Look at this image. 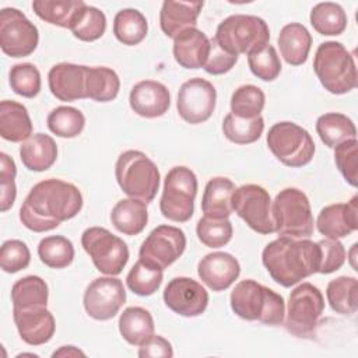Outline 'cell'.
I'll return each instance as SVG.
<instances>
[{
    "mask_svg": "<svg viewBox=\"0 0 358 358\" xmlns=\"http://www.w3.org/2000/svg\"><path fill=\"white\" fill-rule=\"evenodd\" d=\"M81 208L83 194L76 185L45 179L29 190L20 208V220L29 231L46 232L74 218Z\"/></svg>",
    "mask_w": 358,
    "mask_h": 358,
    "instance_id": "obj_1",
    "label": "cell"
},
{
    "mask_svg": "<svg viewBox=\"0 0 358 358\" xmlns=\"http://www.w3.org/2000/svg\"><path fill=\"white\" fill-rule=\"evenodd\" d=\"M262 262L277 284L289 288L319 271L320 249L309 238L278 236L263 249Z\"/></svg>",
    "mask_w": 358,
    "mask_h": 358,
    "instance_id": "obj_2",
    "label": "cell"
},
{
    "mask_svg": "<svg viewBox=\"0 0 358 358\" xmlns=\"http://www.w3.org/2000/svg\"><path fill=\"white\" fill-rule=\"evenodd\" d=\"M229 302L234 313L245 320H257L268 326H278L284 322L282 295L255 280L239 281L231 291Z\"/></svg>",
    "mask_w": 358,
    "mask_h": 358,
    "instance_id": "obj_3",
    "label": "cell"
},
{
    "mask_svg": "<svg viewBox=\"0 0 358 358\" xmlns=\"http://www.w3.org/2000/svg\"><path fill=\"white\" fill-rule=\"evenodd\" d=\"M313 70L324 90L334 95L347 94L357 87L354 57L340 42L327 41L317 46Z\"/></svg>",
    "mask_w": 358,
    "mask_h": 358,
    "instance_id": "obj_4",
    "label": "cell"
},
{
    "mask_svg": "<svg viewBox=\"0 0 358 358\" xmlns=\"http://www.w3.org/2000/svg\"><path fill=\"white\" fill-rule=\"evenodd\" d=\"M214 39L225 52L234 56H248L268 45L270 29L267 22L257 15L234 14L220 22Z\"/></svg>",
    "mask_w": 358,
    "mask_h": 358,
    "instance_id": "obj_5",
    "label": "cell"
},
{
    "mask_svg": "<svg viewBox=\"0 0 358 358\" xmlns=\"http://www.w3.org/2000/svg\"><path fill=\"white\" fill-rule=\"evenodd\" d=\"M116 182L129 197L151 203L159 190V169L144 152L127 150L115 165Z\"/></svg>",
    "mask_w": 358,
    "mask_h": 358,
    "instance_id": "obj_6",
    "label": "cell"
},
{
    "mask_svg": "<svg viewBox=\"0 0 358 358\" xmlns=\"http://www.w3.org/2000/svg\"><path fill=\"white\" fill-rule=\"evenodd\" d=\"M275 232L280 236L306 239L313 234V214L308 196L296 187H285L271 203Z\"/></svg>",
    "mask_w": 358,
    "mask_h": 358,
    "instance_id": "obj_7",
    "label": "cell"
},
{
    "mask_svg": "<svg viewBox=\"0 0 358 358\" xmlns=\"http://www.w3.org/2000/svg\"><path fill=\"white\" fill-rule=\"evenodd\" d=\"M197 178L187 166H173L165 176L159 210L173 222H186L194 213Z\"/></svg>",
    "mask_w": 358,
    "mask_h": 358,
    "instance_id": "obj_8",
    "label": "cell"
},
{
    "mask_svg": "<svg viewBox=\"0 0 358 358\" xmlns=\"http://www.w3.org/2000/svg\"><path fill=\"white\" fill-rule=\"evenodd\" d=\"M267 145L284 165L301 168L315 155V141L308 130L294 122H278L268 129Z\"/></svg>",
    "mask_w": 358,
    "mask_h": 358,
    "instance_id": "obj_9",
    "label": "cell"
},
{
    "mask_svg": "<svg viewBox=\"0 0 358 358\" xmlns=\"http://www.w3.org/2000/svg\"><path fill=\"white\" fill-rule=\"evenodd\" d=\"M323 310L324 298L320 289L310 282H302L289 294L284 326L296 337L312 336Z\"/></svg>",
    "mask_w": 358,
    "mask_h": 358,
    "instance_id": "obj_10",
    "label": "cell"
},
{
    "mask_svg": "<svg viewBox=\"0 0 358 358\" xmlns=\"http://www.w3.org/2000/svg\"><path fill=\"white\" fill-rule=\"evenodd\" d=\"M81 245L102 274L117 275L127 264L129 248L126 242L106 228H87L81 235Z\"/></svg>",
    "mask_w": 358,
    "mask_h": 358,
    "instance_id": "obj_11",
    "label": "cell"
},
{
    "mask_svg": "<svg viewBox=\"0 0 358 358\" xmlns=\"http://www.w3.org/2000/svg\"><path fill=\"white\" fill-rule=\"evenodd\" d=\"M232 211H235L249 228L262 235L275 232L271 215V200L268 192L255 183L242 185L232 193Z\"/></svg>",
    "mask_w": 358,
    "mask_h": 358,
    "instance_id": "obj_12",
    "label": "cell"
},
{
    "mask_svg": "<svg viewBox=\"0 0 358 358\" xmlns=\"http://www.w3.org/2000/svg\"><path fill=\"white\" fill-rule=\"evenodd\" d=\"M39 42L38 28L22 11L6 7L0 11V48L10 57H25L34 53Z\"/></svg>",
    "mask_w": 358,
    "mask_h": 358,
    "instance_id": "obj_13",
    "label": "cell"
},
{
    "mask_svg": "<svg viewBox=\"0 0 358 358\" xmlns=\"http://www.w3.org/2000/svg\"><path fill=\"white\" fill-rule=\"evenodd\" d=\"M186 249L185 232L172 225L154 228L140 246L138 259L161 270L175 263Z\"/></svg>",
    "mask_w": 358,
    "mask_h": 358,
    "instance_id": "obj_14",
    "label": "cell"
},
{
    "mask_svg": "<svg viewBox=\"0 0 358 358\" xmlns=\"http://www.w3.org/2000/svg\"><path fill=\"white\" fill-rule=\"evenodd\" d=\"M215 87L204 78L194 77L180 85L176 109L186 123L199 124L211 117L215 109Z\"/></svg>",
    "mask_w": 358,
    "mask_h": 358,
    "instance_id": "obj_15",
    "label": "cell"
},
{
    "mask_svg": "<svg viewBox=\"0 0 358 358\" xmlns=\"http://www.w3.org/2000/svg\"><path fill=\"white\" fill-rule=\"evenodd\" d=\"M126 302L122 280L115 275L98 277L87 287L83 305L87 315L95 320H109L117 315Z\"/></svg>",
    "mask_w": 358,
    "mask_h": 358,
    "instance_id": "obj_16",
    "label": "cell"
},
{
    "mask_svg": "<svg viewBox=\"0 0 358 358\" xmlns=\"http://www.w3.org/2000/svg\"><path fill=\"white\" fill-rule=\"evenodd\" d=\"M165 305L176 315L185 317L200 316L208 305V292L190 277H175L164 289Z\"/></svg>",
    "mask_w": 358,
    "mask_h": 358,
    "instance_id": "obj_17",
    "label": "cell"
},
{
    "mask_svg": "<svg viewBox=\"0 0 358 358\" xmlns=\"http://www.w3.org/2000/svg\"><path fill=\"white\" fill-rule=\"evenodd\" d=\"M13 319L21 340L29 345L46 344L56 330L55 317L46 306L13 308Z\"/></svg>",
    "mask_w": 358,
    "mask_h": 358,
    "instance_id": "obj_18",
    "label": "cell"
},
{
    "mask_svg": "<svg viewBox=\"0 0 358 358\" xmlns=\"http://www.w3.org/2000/svg\"><path fill=\"white\" fill-rule=\"evenodd\" d=\"M317 231L329 239H340L358 229V196L348 203L323 207L316 220Z\"/></svg>",
    "mask_w": 358,
    "mask_h": 358,
    "instance_id": "obj_19",
    "label": "cell"
},
{
    "mask_svg": "<svg viewBox=\"0 0 358 358\" xmlns=\"http://www.w3.org/2000/svg\"><path fill=\"white\" fill-rule=\"evenodd\" d=\"M197 274L210 289L220 292L235 282L241 274V266L231 253L213 252L199 262Z\"/></svg>",
    "mask_w": 358,
    "mask_h": 358,
    "instance_id": "obj_20",
    "label": "cell"
},
{
    "mask_svg": "<svg viewBox=\"0 0 358 358\" xmlns=\"http://www.w3.org/2000/svg\"><path fill=\"white\" fill-rule=\"evenodd\" d=\"M129 103L134 113L154 119L165 115L171 106V94L166 85L154 80H143L133 85Z\"/></svg>",
    "mask_w": 358,
    "mask_h": 358,
    "instance_id": "obj_21",
    "label": "cell"
},
{
    "mask_svg": "<svg viewBox=\"0 0 358 358\" xmlns=\"http://www.w3.org/2000/svg\"><path fill=\"white\" fill-rule=\"evenodd\" d=\"M85 67L74 63H57L48 73L49 90L59 101L71 102L85 96Z\"/></svg>",
    "mask_w": 358,
    "mask_h": 358,
    "instance_id": "obj_22",
    "label": "cell"
},
{
    "mask_svg": "<svg viewBox=\"0 0 358 358\" xmlns=\"http://www.w3.org/2000/svg\"><path fill=\"white\" fill-rule=\"evenodd\" d=\"M210 52V39L194 28H187L173 38V57L185 69H200L204 66Z\"/></svg>",
    "mask_w": 358,
    "mask_h": 358,
    "instance_id": "obj_23",
    "label": "cell"
},
{
    "mask_svg": "<svg viewBox=\"0 0 358 358\" xmlns=\"http://www.w3.org/2000/svg\"><path fill=\"white\" fill-rule=\"evenodd\" d=\"M203 1H173L162 3L159 11V25L168 38H175L187 28H194Z\"/></svg>",
    "mask_w": 358,
    "mask_h": 358,
    "instance_id": "obj_24",
    "label": "cell"
},
{
    "mask_svg": "<svg viewBox=\"0 0 358 358\" xmlns=\"http://www.w3.org/2000/svg\"><path fill=\"white\" fill-rule=\"evenodd\" d=\"M20 158L28 171H48L57 159L55 140L43 133H35L20 145Z\"/></svg>",
    "mask_w": 358,
    "mask_h": 358,
    "instance_id": "obj_25",
    "label": "cell"
},
{
    "mask_svg": "<svg viewBox=\"0 0 358 358\" xmlns=\"http://www.w3.org/2000/svg\"><path fill=\"white\" fill-rule=\"evenodd\" d=\"M235 189L234 182L225 176L211 178L207 182L201 197V211L204 213V217L217 220L228 218L234 213L231 200Z\"/></svg>",
    "mask_w": 358,
    "mask_h": 358,
    "instance_id": "obj_26",
    "label": "cell"
},
{
    "mask_svg": "<svg viewBox=\"0 0 358 358\" xmlns=\"http://www.w3.org/2000/svg\"><path fill=\"white\" fill-rule=\"evenodd\" d=\"M0 136L11 143H22L32 136V122L22 103L8 99L1 101Z\"/></svg>",
    "mask_w": 358,
    "mask_h": 358,
    "instance_id": "obj_27",
    "label": "cell"
},
{
    "mask_svg": "<svg viewBox=\"0 0 358 358\" xmlns=\"http://www.w3.org/2000/svg\"><path fill=\"white\" fill-rule=\"evenodd\" d=\"M278 46L282 59L288 64L301 66L308 59L312 46V35L305 25L291 22L281 28L278 35Z\"/></svg>",
    "mask_w": 358,
    "mask_h": 358,
    "instance_id": "obj_28",
    "label": "cell"
},
{
    "mask_svg": "<svg viewBox=\"0 0 358 358\" xmlns=\"http://www.w3.org/2000/svg\"><path fill=\"white\" fill-rule=\"evenodd\" d=\"M110 222L124 235L141 234L148 222L147 203L133 197L119 200L110 211Z\"/></svg>",
    "mask_w": 358,
    "mask_h": 358,
    "instance_id": "obj_29",
    "label": "cell"
},
{
    "mask_svg": "<svg viewBox=\"0 0 358 358\" xmlns=\"http://www.w3.org/2000/svg\"><path fill=\"white\" fill-rule=\"evenodd\" d=\"M120 336L131 345L140 347L154 336L155 326L151 313L141 306L126 308L119 317Z\"/></svg>",
    "mask_w": 358,
    "mask_h": 358,
    "instance_id": "obj_30",
    "label": "cell"
},
{
    "mask_svg": "<svg viewBox=\"0 0 358 358\" xmlns=\"http://www.w3.org/2000/svg\"><path fill=\"white\" fill-rule=\"evenodd\" d=\"M120 90V80L115 70L99 66L85 67V96L96 102L113 101Z\"/></svg>",
    "mask_w": 358,
    "mask_h": 358,
    "instance_id": "obj_31",
    "label": "cell"
},
{
    "mask_svg": "<svg viewBox=\"0 0 358 358\" xmlns=\"http://www.w3.org/2000/svg\"><path fill=\"white\" fill-rule=\"evenodd\" d=\"M316 133L322 143L329 148H334L338 144L357 138V129L354 122L343 113L329 112L317 117Z\"/></svg>",
    "mask_w": 358,
    "mask_h": 358,
    "instance_id": "obj_32",
    "label": "cell"
},
{
    "mask_svg": "<svg viewBox=\"0 0 358 358\" xmlns=\"http://www.w3.org/2000/svg\"><path fill=\"white\" fill-rule=\"evenodd\" d=\"M85 6L83 0H35L32 1L34 13L52 25L62 28L71 27L77 13Z\"/></svg>",
    "mask_w": 358,
    "mask_h": 358,
    "instance_id": "obj_33",
    "label": "cell"
},
{
    "mask_svg": "<svg viewBox=\"0 0 358 358\" xmlns=\"http://www.w3.org/2000/svg\"><path fill=\"white\" fill-rule=\"evenodd\" d=\"M148 32L147 18L136 8H123L113 18V34L119 42L127 46L138 45Z\"/></svg>",
    "mask_w": 358,
    "mask_h": 358,
    "instance_id": "obj_34",
    "label": "cell"
},
{
    "mask_svg": "<svg viewBox=\"0 0 358 358\" xmlns=\"http://www.w3.org/2000/svg\"><path fill=\"white\" fill-rule=\"evenodd\" d=\"M330 308L340 315H352L358 306V281L355 277L340 275L331 280L326 288Z\"/></svg>",
    "mask_w": 358,
    "mask_h": 358,
    "instance_id": "obj_35",
    "label": "cell"
},
{
    "mask_svg": "<svg viewBox=\"0 0 358 358\" xmlns=\"http://www.w3.org/2000/svg\"><path fill=\"white\" fill-rule=\"evenodd\" d=\"M49 299L48 284L38 275H25L14 282L11 288L13 308L25 309L46 306Z\"/></svg>",
    "mask_w": 358,
    "mask_h": 358,
    "instance_id": "obj_36",
    "label": "cell"
},
{
    "mask_svg": "<svg viewBox=\"0 0 358 358\" xmlns=\"http://www.w3.org/2000/svg\"><path fill=\"white\" fill-rule=\"evenodd\" d=\"M309 20L313 29L326 36L341 35L347 28V14L344 8L331 1L316 4L310 10Z\"/></svg>",
    "mask_w": 358,
    "mask_h": 358,
    "instance_id": "obj_37",
    "label": "cell"
},
{
    "mask_svg": "<svg viewBox=\"0 0 358 358\" xmlns=\"http://www.w3.org/2000/svg\"><path fill=\"white\" fill-rule=\"evenodd\" d=\"M264 130V119L262 116L253 119H242L228 113L222 120V133L227 140L235 144H250L260 138Z\"/></svg>",
    "mask_w": 358,
    "mask_h": 358,
    "instance_id": "obj_38",
    "label": "cell"
},
{
    "mask_svg": "<svg viewBox=\"0 0 358 358\" xmlns=\"http://www.w3.org/2000/svg\"><path fill=\"white\" fill-rule=\"evenodd\" d=\"M38 256L41 262L50 268H64L70 266L74 259V246L66 236H46L38 245Z\"/></svg>",
    "mask_w": 358,
    "mask_h": 358,
    "instance_id": "obj_39",
    "label": "cell"
},
{
    "mask_svg": "<svg viewBox=\"0 0 358 358\" xmlns=\"http://www.w3.org/2000/svg\"><path fill=\"white\" fill-rule=\"evenodd\" d=\"M48 129L62 138H74L81 134L85 126V117L81 110L73 106H57L46 119Z\"/></svg>",
    "mask_w": 358,
    "mask_h": 358,
    "instance_id": "obj_40",
    "label": "cell"
},
{
    "mask_svg": "<svg viewBox=\"0 0 358 358\" xmlns=\"http://www.w3.org/2000/svg\"><path fill=\"white\" fill-rule=\"evenodd\" d=\"M106 29V17L103 11L94 6H84L71 22L70 31L76 38L84 42L99 39Z\"/></svg>",
    "mask_w": 358,
    "mask_h": 358,
    "instance_id": "obj_41",
    "label": "cell"
},
{
    "mask_svg": "<svg viewBox=\"0 0 358 358\" xmlns=\"http://www.w3.org/2000/svg\"><path fill=\"white\" fill-rule=\"evenodd\" d=\"M164 280V270L154 267L141 259H138L134 266L130 268L126 284L130 291L140 296L152 295L159 289Z\"/></svg>",
    "mask_w": 358,
    "mask_h": 358,
    "instance_id": "obj_42",
    "label": "cell"
},
{
    "mask_svg": "<svg viewBox=\"0 0 358 358\" xmlns=\"http://www.w3.org/2000/svg\"><path fill=\"white\" fill-rule=\"evenodd\" d=\"M266 103L264 92L253 85L245 84L238 87L231 96V113L242 119H253L260 116Z\"/></svg>",
    "mask_w": 358,
    "mask_h": 358,
    "instance_id": "obj_43",
    "label": "cell"
},
{
    "mask_svg": "<svg viewBox=\"0 0 358 358\" xmlns=\"http://www.w3.org/2000/svg\"><path fill=\"white\" fill-rule=\"evenodd\" d=\"M196 234L199 241L207 248H222L232 239V224L228 218L217 220L203 217L197 221Z\"/></svg>",
    "mask_w": 358,
    "mask_h": 358,
    "instance_id": "obj_44",
    "label": "cell"
},
{
    "mask_svg": "<svg viewBox=\"0 0 358 358\" xmlns=\"http://www.w3.org/2000/svg\"><path fill=\"white\" fill-rule=\"evenodd\" d=\"M8 83L17 95L34 98L41 91V73L32 63H18L10 69Z\"/></svg>",
    "mask_w": 358,
    "mask_h": 358,
    "instance_id": "obj_45",
    "label": "cell"
},
{
    "mask_svg": "<svg viewBox=\"0 0 358 358\" xmlns=\"http://www.w3.org/2000/svg\"><path fill=\"white\" fill-rule=\"evenodd\" d=\"M248 64L253 76L263 81H274L281 73V60L270 43L259 52L248 55Z\"/></svg>",
    "mask_w": 358,
    "mask_h": 358,
    "instance_id": "obj_46",
    "label": "cell"
},
{
    "mask_svg": "<svg viewBox=\"0 0 358 358\" xmlns=\"http://www.w3.org/2000/svg\"><path fill=\"white\" fill-rule=\"evenodd\" d=\"M334 162L343 178L352 187L358 185V141L347 140L334 147Z\"/></svg>",
    "mask_w": 358,
    "mask_h": 358,
    "instance_id": "obj_47",
    "label": "cell"
},
{
    "mask_svg": "<svg viewBox=\"0 0 358 358\" xmlns=\"http://www.w3.org/2000/svg\"><path fill=\"white\" fill-rule=\"evenodd\" d=\"M31 252L25 242L20 239H8L0 249V266L6 273H18L29 266Z\"/></svg>",
    "mask_w": 358,
    "mask_h": 358,
    "instance_id": "obj_48",
    "label": "cell"
},
{
    "mask_svg": "<svg viewBox=\"0 0 358 358\" xmlns=\"http://www.w3.org/2000/svg\"><path fill=\"white\" fill-rule=\"evenodd\" d=\"M15 175L17 168L14 159L6 152H0V204L3 213L10 210L15 201Z\"/></svg>",
    "mask_w": 358,
    "mask_h": 358,
    "instance_id": "obj_49",
    "label": "cell"
},
{
    "mask_svg": "<svg viewBox=\"0 0 358 358\" xmlns=\"http://www.w3.org/2000/svg\"><path fill=\"white\" fill-rule=\"evenodd\" d=\"M320 249V274H330L341 268L345 262V248L338 239H322L317 242Z\"/></svg>",
    "mask_w": 358,
    "mask_h": 358,
    "instance_id": "obj_50",
    "label": "cell"
},
{
    "mask_svg": "<svg viewBox=\"0 0 358 358\" xmlns=\"http://www.w3.org/2000/svg\"><path fill=\"white\" fill-rule=\"evenodd\" d=\"M238 62V56H234L224 49L220 48V45L215 42V39H210V52L207 56V60L203 66V69L213 76H220L228 73Z\"/></svg>",
    "mask_w": 358,
    "mask_h": 358,
    "instance_id": "obj_51",
    "label": "cell"
},
{
    "mask_svg": "<svg viewBox=\"0 0 358 358\" xmlns=\"http://www.w3.org/2000/svg\"><path fill=\"white\" fill-rule=\"evenodd\" d=\"M138 357H141V358H145V357L171 358V357H173V348H172V344L166 338H164L162 336L154 334L144 344H141L138 347Z\"/></svg>",
    "mask_w": 358,
    "mask_h": 358,
    "instance_id": "obj_52",
    "label": "cell"
},
{
    "mask_svg": "<svg viewBox=\"0 0 358 358\" xmlns=\"http://www.w3.org/2000/svg\"><path fill=\"white\" fill-rule=\"evenodd\" d=\"M78 355H85L81 350L76 348L74 345H63L57 351L52 354V357H78Z\"/></svg>",
    "mask_w": 358,
    "mask_h": 358,
    "instance_id": "obj_53",
    "label": "cell"
},
{
    "mask_svg": "<svg viewBox=\"0 0 358 358\" xmlns=\"http://www.w3.org/2000/svg\"><path fill=\"white\" fill-rule=\"evenodd\" d=\"M357 246H358V245H357V243H354V245H352V248H351V250L348 252V256H350V257H348V259H350V264L352 266V268H354V270H358V268H357V264H355V252H357Z\"/></svg>",
    "mask_w": 358,
    "mask_h": 358,
    "instance_id": "obj_54",
    "label": "cell"
}]
</instances>
